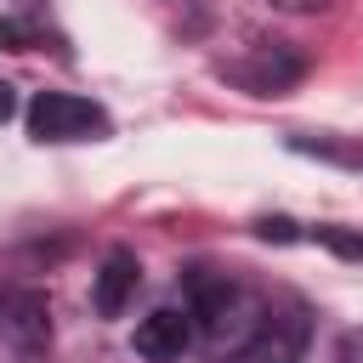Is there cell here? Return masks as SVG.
<instances>
[{
	"label": "cell",
	"mask_w": 363,
	"mask_h": 363,
	"mask_svg": "<svg viewBox=\"0 0 363 363\" xmlns=\"http://www.w3.org/2000/svg\"><path fill=\"white\" fill-rule=\"evenodd\" d=\"M187 312H193V323H199L216 346H238V352H244L267 306H261L238 278H227V272H193V278H187Z\"/></svg>",
	"instance_id": "obj_1"
},
{
	"label": "cell",
	"mask_w": 363,
	"mask_h": 363,
	"mask_svg": "<svg viewBox=\"0 0 363 363\" xmlns=\"http://www.w3.org/2000/svg\"><path fill=\"white\" fill-rule=\"evenodd\" d=\"M0 346L11 357H40L51 346V301L34 284H0Z\"/></svg>",
	"instance_id": "obj_2"
},
{
	"label": "cell",
	"mask_w": 363,
	"mask_h": 363,
	"mask_svg": "<svg viewBox=\"0 0 363 363\" xmlns=\"http://www.w3.org/2000/svg\"><path fill=\"white\" fill-rule=\"evenodd\" d=\"M28 130L34 142H91V136H108V113L74 91H40L28 102Z\"/></svg>",
	"instance_id": "obj_3"
},
{
	"label": "cell",
	"mask_w": 363,
	"mask_h": 363,
	"mask_svg": "<svg viewBox=\"0 0 363 363\" xmlns=\"http://www.w3.org/2000/svg\"><path fill=\"white\" fill-rule=\"evenodd\" d=\"M221 74H227L233 85H244L250 96H278V91H289V85L306 74V57L289 51L284 40H250L244 57L221 62Z\"/></svg>",
	"instance_id": "obj_4"
},
{
	"label": "cell",
	"mask_w": 363,
	"mask_h": 363,
	"mask_svg": "<svg viewBox=\"0 0 363 363\" xmlns=\"http://www.w3.org/2000/svg\"><path fill=\"white\" fill-rule=\"evenodd\" d=\"M306 340H312L306 306L301 301H278V306L261 312V323H255V335H250V346L238 357L244 363H301L306 357Z\"/></svg>",
	"instance_id": "obj_5"
},
{
	"label": "cell",
	"mask_w": 363,
	"mask_h": 363,
	"mask_svg": "<svg viewBox=\"0 0 363 363\" xmlns=\"http://www.w3.org/2000/svg\"><path fill=\"white\" fill-rule=\"evenodd\" d=\"M193 312L187 306H159V312H147L142 323H136V357H147V363H176L187 346H193Z\"/></svg>",
	"instance_id": "obj_6"
},
{
	"label": "cell",
	"mask_w": 363,
	"mask_h": 363,
	"mask_svg": "<svg viewBox=\"0 0 363 363\" xmlns=\"http://www.w3.org/2000/svg\"><path fill=\"white\" fill-rule=\"evenodd\" d=\"M136 284H142L136 255H130V250H108V255H102V267H96V284H91V306H96L102 318H119V312L130 306Z\"/></svg>",
	"instance_id": "obj_7"
},
{
	"label": "cell",
	"mask_w": 363,
	"mask_h": 363,
	"mask_svg": "<svg viewBox=\"0 0 363 363\" xmlns=\"http://www.w3.org/2000/svg\"><path fill=\"white\" fill-rule=\"evenodd\" d=\"M318 244H329L335 255L346 261H363V233H346V227H318Z\"/></svg>",
	"instance_id": "obj_8"
},
{
	"label": "cell",
	"mask_w": 363,
	"mask_h": 363,
	"mask_svg": "<svg viewBox=\"0 0 363 363\" xmlns=\"http://www.w3.org/2000/svg\"><path fill=\"white\" fill-rule=\"evenodd\" d=\"M0 45H6V51H34V28H23V23L0 17Z\"/></svg>",
	"instance_id": "obj_9"
},
{
	"label": "cell",
	"mask_w": 363,
	"mask_h": 363,
	"mask_svg": "<svg viewBox=\"0 0 363 363\" xmlns=\"http://www.w3.org/2000/svg\"><path fill=\"white\" fill-rule=\"evenodd\" d=\"M340 363H363V329H346L340 335Z\"/></svg>",
	"instance_id": "obj_10"
},
{
	"label": "cell",
	"mask_w": 363,
	"mask_h": 363,
	"mask_svg": "<svg viewBox=\"0 0 363 363\" xmlns=\"http://www.w3.org/2000/svg\"><path fill=\"white\" fill-rule=\"evenodd\" d=\"M272 6H284V11H323V6H335V0H272Z\"/></svg>",
	"instance_id": "obj_11"
},
{
	"label": "cell",
	"mask_w": 363,
	"mask_h": 363,
	"mask_svg": "<svg viewBox=\"0 0 363 363\" xmlns=\"http://www.w3.org/2000/svg\"><path fill=\"white\" fill-rule=\"evenodd\" d=\"M11 108H17L11 102V85H0V119H11Z\"/></svg>",
	"instance_id": "obj_12"
}]
</instances>
